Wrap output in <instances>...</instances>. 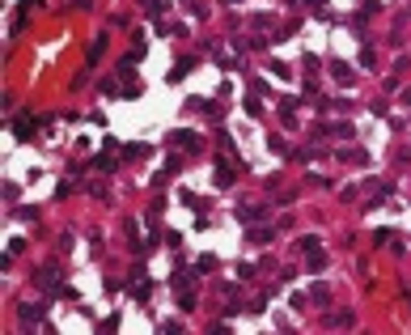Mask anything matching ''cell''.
<instances>
[{
    "label": "cell",
    "mask_w": 411,
    "mask_h": 335,
    "mask_svg": "<svg viewBox=\"0 0 411 335\" xmlns=\"http://www.w3.org/2000/svg\"><path fill=\"white\" fill-rule=\"evenodd\" d=\"M21 322H26V327L43 322V306H39V310H34V306H21Z\"/></svg>",
    "instance_id": "7a4b0ae2"
},
{
    "label": "cell",
    "mask_w": 411,
    "mask_h": 335,
    "mask_svg": "<svg viewBox=\"0 0 411 335\" xmlns=\"http://www.w3.org/2000/svg\"><path fill=\"white\" fill-rule=\"evenodd\" d=\"M170 145H183V149L195 153V149H199V140H195V131H174V136H170Z\"/></svg>",
    "instance_id": "6da1fadb"
},
{
    "label": "cell",
    "mask_w": 411,
    "mask_h": 335,
    "mask_svg": "<svg viewBox=\"0 0 411 335\" xmlns=\"http://www.w3.org/2000/svg\"><path fill=\"white\" fill-rule=\"evenodd\" d=\"M13 131H17V136H21V140H30V131H34V115H21Z\"/></svg>",
    "instance_id": "3957f363"
},
{
    "label": "cell",
    "mask_w": 411,
    "mask_h": 335,
    "mask_svg": "<svg viewBox=\"0 0 411 335\" xmlns=\"http://www.w3.org/2000/svg\"><path fill=\"white\" fill-rule=\"evenodd\" d=\"M191 73V59H178V64L170 68V81H178V77H187Z\"/></svg>",
    "instance_id": "277c9868"
}]
</instances>
